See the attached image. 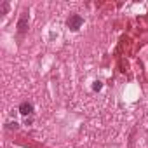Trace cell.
Wrapping results in <instances>:
<instances>
[{
	"label": "cell",
	"mask_w": 148,
	"mask_h": 148,
	"mask_svg": "<svg viewBox=\"0 0 148 148\" xmlns=\"http://www.w3.org/2000/svg\"><path fill=\"white\" fill-rule=\"evenodd\" d=\"M101 87H103V82H99V80H96V82L92 84V91H94V92L101 91Z\"/></svg>",
	"instance_id": "cell-4"
},
{
	"label": "cell",
	"mask_w": 148,
	"mask_h": 148,
	"mask_svg": "<svg viewBox=\"0 0 148 148\" xmlns=\"http://www.w3.org/2000/svg\"><path fill=\"white\" fill-rule=\"evenodd\" d=\"M28 21H30L28 12H26V11H25V12H21L19 19H18V25H16V33H18V40H19V42H21V40H23V37L28 33Z\"/></svg>",
	"instance_id": "cell-1"
},
{
	"label": "cell",
	"mask_w": 148,
	"mask_h": 148,
	"mask_svg": "<svg viewBox=\"0 0 148 148\" xmlns=\"http://www.w3.org/2000/svg\"><path fill=\"white\" fill-rule=\"evenodd\" d=\"M18 127H19L18 122H9V124H7V129H18Z\"/></svg>",
	"instance_id": "cell-5"
},
{
	"label": "cell",
	"mask_w": 148,
	"mask_h": 148,
	"mask_svg": "<svg viewBox=\"0 0 148 148\" xmlns=\"http://www.w3.org/2000/svg\"><path fill=\"white\" fill-rule=\"evenodd\" d=\"M18 112L23 115V117H32L33 115V112H35V106H33V103L32 101H23L19 106H18Z\"/></svg>",
	"instance_id": "cell-3"
},
{
	"label": "cell",
	"mask_w": 148,
	"mask_h": 148,
	"mask_svg": "<svg viewBox=\"0 0 148 148\" xmlns=\"http://www.w3.org/2000/svg\"><path fill=\"white\" fill-rule=\"evenodd\" d=\"M82 25H84V18H82L80 14H77V12L70 14L68 19H66V26H68V30H71V32H79V30L82 28Z\"/></svg>",
	"instance_id": "cell-2"
}]
</instances>
